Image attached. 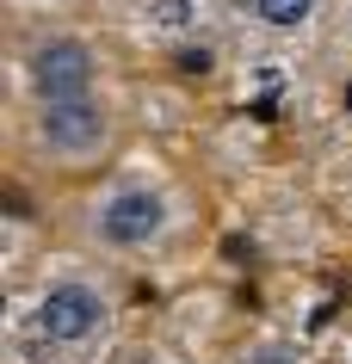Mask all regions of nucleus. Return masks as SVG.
Instances as JSON below:
<instances>
[{"label":"nucleus","instance_id":"1","mask_svg":"<svg viewBox=\"0 0 352 364\" xmlns=\"http://www.w3.org/2000/svg\"><path fill=\"white\" fill-rule=\"evenodd\" d=\"M192 229H198L192 192L155 154H130V161L105 167L68 210L75 247L105 259L112 272L117 266H161L167 253H179L192 241Z\"/></svg>","mask_w":352,"mask_h":364},{"label":"nucleus","instance_id":"2","mask_svg":"<svg viewBox=\"0 0 352 364\" xmlns=\"http://www.w3.org/2000/svg\"><path fill=\"white\" fill-rule=\"evenodd\" d=\"M6 315L31 327L56 364H112L124 333V284L80 247L43 253V266L6 290Z\"/></svg>","mask_w":352,"mask_h":364},{"label":"nucleus","instance_id":"3","mask_svg":"<svg viewBox=\"0 0 352 364\" xmlns=\"http://www.w3.org/2000/svg\"><path fill=\"white\" fill-rule=\"evenodd\" d=\"M13 149L38 173L87 179L117 149V105L99 99H56V105H13Z\"/></svg>","mask_w":352,"mask_h":364},{"label":"nucleus","instance_id":"4","mask_svg":"<svg viewBox=\"0 0 352 364\" xmlns=\"http://www.w3.org/2000/svg\"><path fill=\"white\" fill-rule=\"evenodd\" d=\"M112 80V56L93 31L68 19L19 25L13 38V105H56V99H99Z\"/></svg>","mask_w":352,"mask_h":364},{"label":"nucleus","instance_id":"5","mask_svg":"<svg viewBox=\"0 0 352 364\" xmlns=\"http://www.w3.org/2000/svg\"><path fill=\"white\" fill-rule=\"evenodd\" d=\"M105 31L149 56L210 50L235 31L229 0H105Z\"/></svg>","mask_w":352,"mask_h":364},{"label":"nucleus","instance_id":"6","mask_svg":"<svg viewBox=\"0 0 352 364\" xmlns=\"http://www.w3.org/2000/svg\"><path fill=\"white\" fill-rule=\"evenodd\" d=\"M340 0H229L241 31H254L266 50H315L334 31Z\"/></svg>","mask_w":352,"mask_h":364},{"label":"nucleus","instance_id":"7","mask_svg":"<svg viewBox=\"0 0 352 364\" xmlns=\"http://www.w3.org/2000/svg\"><path fill=\"white\" fill-rule=\"evenodd\" d=\"M223 364H315V358L303 352V340L278 333V327H260V333H247L241 346H229Z\"/></svg>","mask_w":352,"mask_h":364},{"label":"nucleus","instance_id":"8","mask_svg":"<svg viewBox=\"0 0 352 364\" xmlns=\"http://www.w3.org/2000/svg\"><path fill=\"white\" fill-rule=\"evenodd\" d=\"M6 6H13V19H25V25H43V19H68V13L93 6V0H6Z\"/></svg>","mask_w":352,"mask_h":364},{"label":"nucleus","instance_id":"9","mask_svg":"<svg viewBox=\"0 0 352 364\" xmlns=\"http://www.w3.org/2000/svg\"><path fill=\"white\" fill-rule=\"evenodd\" d=\"M328 50L352 62V0H340V6H334V31H328Z\"/></svg>","mask_w":352,"mask_h":364},{"label":"nucleus","instance_id":"10","mask_svg":"<svg viewBox=\"0 0 352 364\" xmlns=\"http://www.w3.org/2000/svg\"><path fill=\"white\" fill-rule=\"evenodd\" d=\"M112 364H186V358H174V352L149 346V352H124V358H112Z\"/></svg>","mask_w":352,"mask_h":364},{"label":"nucleus","instance_id":"11","mask_svg":"<svg viewBox=\"0 0 352 364\" xmlns=\"http://www.w3.org/2000/svg\"><path fill=\"white\" fill-rule=\"evenodd\" d=\"M334 364H352V340H346V346H340V358H334Z\"/></svg>","mask_w":352,"mask_h":364}]
</instances>
